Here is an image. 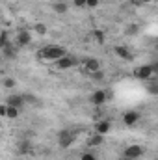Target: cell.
I'll use <instances>...</instances> for the list:
<instances>
[{"mask_svg": "<svg viewBox=\"0 0 158 160\" xmlns=\"http://www.w3.org/2000/svg\"><path fill=\"white\" fill-rule=\"evenodd\" d=\"M134 4H151V2H155V0H132Z\"/></svg>", "mask_w": 158, "mask_h": 160, "instance_id": "cell-29", "label": "cell"}, {"mask_svg": "<svg viewBox=\"0 0 158 160\" xmlns=\"http://www.w3.org/2000/svg\"><path fill=\"white\" fill-rule=\"evenodd\" d=\"M6 114H7V104L4 102V104H0V116L6 118Z\"/></svg>", "mask_w": 158, "mask_h": 160, "instance_id": "cell-28", "label": "cell"}, {"mask_svg": "<svg viewBox=\"0 0 158 160\" xmlns=\"http://www.w3.org/2000/svg\"><path fill=\"white\" fill-rule=\"evenodd\" d=\"M143 147L141 145H138V143H132V145H128V147H125V151H123V157H126V158H132V160H138L143 157Z\"/></svg>", "mask_w": 158, "mask_h": 160, "instance_id": "cell-6", "label": "cell"}, {"mask_svg": "<svg viewBox=\"0 0 158 160\" xmlns=\"http://www.w3.org/2000/svg\"><path fill=\"white\" fill-rule=\"evenodd\" d=\"M24 95V99H26V104L30 102V104H36L37 102V99H36V95H32V93H22Z\"/></svg>", "mask_w": 158, "mask_h": 160, "instance_id": "cell-25", "label": "cell"}, {"mask_svg": "<svg viewBox=\"0 0 158 160\" xmlns=\"http://www.w3.org/2000/svg\"><path fill=\"white\" fill-rule=\"evenodd\" d=\"M134 77L138 80H151L155 77V69H153V65L151 63H145V65H138L136 69H134Z\"/></svg>", "mask_w": 158, "mask_h": 160, "instance_id": "cell-4", "label": "cell"}, {"mask_svg": "<svg viewBox=\"0 0 158 160\" xmlns=\"http://www.w3.org/2000/svg\"><path fill=\"white\" fill-rule=\"evenodd\" d=\"M2 86H4L6 89H15L17 82H15V78H9V77H6V78L2 80Z\"/></svg>", "mask_w": 158, "mask_h": 160, "instance_id": "cell-22", "label": "cell"}, {"mask_svg": "<svg viewBox=\"0 0 158 160\" xmlns=\"http://www.w3.org/2000/svg\"><path fill=\"white\" fill-rule=\"evenodd\" d=\"M99 4H101V0H87V8H89V9L99 8Z\"/></svg>", "mask_w": 158, "mask_h": 160, "instance_id": "cell-27", "label": "cell"}, {"mask_svg": "<svg viewBox=\"0 0 158 160\" xmlns=\"http://www.w3.org/2000/svg\"><path fill=\"white\" fill-rule=\"evenodd\" d=\"M19 153H21V155H30V153H32V145H30L28 140H22V142L19 143Z\"/></svg>", "mask_w": 158, "mask_h": 160, "instance_id": "cell-17", "label": "cell"}, {"mask_svg": "<svg viewBox=\"0 0 158 160\" xmlns=\"http://www.w3.org/2000/svg\"><path fill=\"white\" fill-rule=\"evenodd\" d=\"M151 65H153V69H155V75H158V60H155Z\"/></svg>", "mask_w": 158, "mask_h": 160, "instance_id": "cell-30", "label": "cell"}, {"mask_svg": "<svg viewBox=\"0 0 158 160\" xmlns=\"http://www.w3.org/2000/svg\"><path fill=\"white\" fill-rule=\"evenodd\" d=\"M147 93L153 95V97H158V80L155 78L147 80Z\"/></svg>", "mask_w": 158, "mask_h": 160, "instance_id": "cell-15", "label": "cell"}, {"mask_svg": "<svg viewBox=\"0 0 158 160\" xmlns=\"http://www.w3.org/2000/svg\"><path fill=\"white\" fill-rule=\"evenodd\" d=\"M80 160H97V155H93L91 151H87V153H82L80 155Z\"/></svg>", "mask_w": 158, "mask_h": 160, "instance_id": "cell-24", "label": "cell"}, {"mask_svg": "<svg viewBox=\"0 0 158 160\" xmlns=\"http://www.w3.org/2000/svg\"><path fill=\"white\" fill-rule=\"evenodd\" d=\"M73 6L77 9H84V8H87V0H73Z\"/></svg>", "mask_w": 158, "mask_h": 160, "instance_id": "cell-23", "label": "cell"}, {"mask_svg": "<svg viewBox=\"0 0 158 160\" xmlns=\"http://www.w3.org/2000/svg\"><path fill=\"white\" fill-rule=\"evenodd\" d=\"M84 71H86L87 75L99 73V71H101V62H99L97 58H87V60H84Z\"/></svg>", "mask_w": 158, "mask_h": 160, "instance_id": "cell-10", "label": "cell"}, {"mask_svg": "<svg viewBox=\"0 0 158 160\" xmlns=\"http://www.w3.org/2000/svg\"><path fill=\"white\" fill-rule=\"evenodd\" d=\"M67 54H69L67 48L62 47V45H47V47L39 48L37 58H39L41 62H58L60 58H63Z\"/></svg>", "mask_w": 158, "mask_h": 160, "instance_id": "cell-1", "label": "cell"}, {"mask_svg": "<svg viewBox=\"0 0 158 160\" xmlns=\"http://www.w3.org/2000/svg\"><path fill=\"white\" fill-rule=\"evenodd\" d=\"M110 130H112V123H110L108 119H101V121H97V123H95V132H97V134L106 136Z\"/></svg>", "mask_w": 158, "mask_h": 160, "instance_id": "cell-12", "label": "cell"}, {"mask_svg": "<svg viewBox=\"0 0 158 160\" xmlns=\"http://www.w3.org/2000/svg\"><path fill=\"white\" fill-rule=\"evenodd\" d=\"M106 101H108V91H104V89H95L89 95V102L93 106H102Z\"/></svg>", "mask_w": 158, "mask_h": 160, "instance_id": "cell-7", "label": "cell"}, {"mask_svg": "<svg viewBox=\"0 0 158 160\" xmlns=\"http://www.w3.org/2000/svg\"><path fill=\"white\" fill-rule=\"evenodd\" d=\"M121 160H132V158H126V157H123V158H121Z\"/></svg>", "mask_w": 158, "mask_h": 160, "instance_id": "cell-31", "label": "cell"}, {"mask_svg": "<svg viewBox=\"0 0 158 160\" xmlns=\"http://www.w3.org/2000/svg\"><path fill=\"white\" fill-rule=\"evenodd\" d=\"M34 39V32L32 30H26V28H22V30H19L17 34H15V45L19 47V48H22V47H28L30 43Z\"/></svg>", "mask_w": 158, "mask_h": 160, "instance_id": "cell-3", "label": "cell"}, {"mask_svg": "<svg viewBox=\"0 0 158 160\" xmlns=\"http://www.w3.org/2000/svg\"><path fill=\"white\" fill-rule=\"evenodd\" d=\"M86 143H87V147H89V149H91V147H101V145L104 143V136L95 132L93 136H89V138H87V142H86Z\"/></svg>", "mask_w": 158, "mask_h": 160, "instance_id": "cell-13", "label": "cell"}, {"mask_svg": "<svg viewBox=\"0 0 158 160\" xmlns=\"http://www.w3.org/2000/svg\"><path fill=\"white\" fill-rule=\"evenodd\" d=\"M6 104H7V102H6ZM19 114H21V110H19V108H15V106H9V104H7V114H6V118H7V119H17V118H19Z\"/></svg>", "mask_w": 158, "mask_h": 160, "instance_id": "cell-19", "label": "cell"}, {"mask_svg": "<svg viewBox=\"0 0 158 160\" xmlns=\"http://www.w3.org/2000/svg\"><path fill=\"white\" fill-rule=\"evenodd\" d=\"M7 45H9V34H7V30H2V34H0V50L6 48Z\"/></svg>", "mask_w": 158, "mask_h": 160, "instance_id": "cell-20", "label": "cell"}, {"mask_svg": "<svg viewBox=\"0 0 158 160\" xmlns=\"http://www.w3.org/2000/svg\"><path fill=\"white\" fill-rule=\"evenodd\" d=\"M52 9H54V13L63 15V13H67V11H69V6H67L65 2H56V4L52 6Z\"/></svg>", "mask_w": 158, "mask_h": 160, "instance_id": "cell-16", "label": "cell"}, {"mask_svg": "<svg viewBox=\"0 0 158 160\" xmlns=\"http://www.w3.org/2000/svg\"><path fill=\"white\" fill-rule=\"evenodd\" d=\"M155 160H158V155H156V158H155Z\"/></svg>", "mask_w": 158, "mask_h": 160, "instance_id": "cell-33", "label": "cell"}, {"mask_svg": "<svg viewBox=\"0 0 158 160\" xmlns=\"http://www.w3.org/2000/svg\"><path fill=\"white\" fill-rule=\"evenodd\" d=\"M91 36H93V39L97 41L99 45H102V43H104V39H106V38H104V32H102V30H93V32H91Z\"/></svg>", "mask_w": 158, "mask_h": 160, "instance_id": "cell-21", "label": "cell"}, {"mask_svg": "<svg viewBox=\"0 0 158 160\" xmlns=\"http://www.w3.org/2000/svg\"><path fill=\"white\" fill-rule=\"evenodd\" d=\"M155 48H156V50H158V41H156V45H155Z\"/></svg>", "mask_w": 158, "mask_h": 160, "instance_id": "cell-32", "label": "cell"}, {"mask_svg": "<svg viewBox=\"0 0 158 160\" xmlns=\"http://www.w3.org/2000/svg\"><path fill=\"white\" fill-rule=\"evenodd\" d=\"M17 50H19V47H17L15 43H9L6 48H2V56H4V58H7V60H11V58H15V56H17Z\"/></svg>", "mask_w": 158, "mask_h": 160, "instance_id": "cell-14", "label": "cell"}, {"mask_svg": "<svg viewBox=\"0 0 158 160\" xmlns=\"http://www.w3.org/2000/svg\"><path fill=\"white\" fill-rule=\"evenodd\" d=\"M75 138H77V134H75L73 130L63 128V130L58 132V145H60L62 149H69V147L75 143Z\"/></svg>", "mask_w": 158, "mask_h": 160, "instance_id": "cell-2", "label": "cell"}, {"mask_svg": "<svg viewBox=\"0 0 158 160\" xmlns=\"http://www.w3.org/2000/svg\"><path fill=\"white\" fill-rule=\"evenodd\" d=\"M77 65V60L73 58V56H63V58H60L58 62H54V67L58 69V71H67V69H71V67H75Z\"/></svg>", "mask_w": 158, "mask_h": 160, "instance_id": "cell-8", "label": "cell"}, {"mask_svg": "<svg viewBox=\"0 0 158 160\" xmlns=\"http://www.w3.org/2000/svg\"><path fill=\"white\" fill-rule=\"evenodd\" d=\"M114 52H116V56L121 58V60H125V62H130L134 56H132V52H130V48L128 47H125V45H116L114 47Z\"/></svg>", "mask_w": 158, "mask_h": 160, "instance_id": "cell-11", "label": "cell"}, {"mask_svg": "<svg viewBox=\"0 0 158 160\" xmlns=\"http://www.w3.org/2000/svg\"><path fill=\"white\" fill-rule=\"evenodd\" d=\"M140 32V26L138 24H130L128 28H126V34H138Z\"/></svg>", "mask_w": 158, "mask_h": 160, "instance_id": "cell-26", "label": "cell"}, {"mask_svg": "<svg viewBox=\"0 0 158 160\" xmlns=\"http://www.w3.org/2000/svg\"><path fill=\"white\" fill-rule=\"evenodd\" d=\"M9 106H15V108H19V110H22L24 108V104H26V99H24V95L22 93H13V95H9L7 97V101H6Z\"/></svg>", "mask_w": 158, "mask_h": 160, "instance_id": "cell-9", "label": "cell"}, {"mask_svg": "<svg viewBox=\"0 0 158 160\" xmlns=\"http://www.w3.org/2000/svg\"><path fill=\"white\" fill-rule=\"evenodd\" d=\"M36 36H47V32H48V28H47V24H43V22H36L34 24V30H32Z\"/></svg>", "mask_w": 158, "mask_h": 160, "instance_id": "cell-18", "label": "cell"}, {"mask_svg": "<svg viewBox=\"0 0 158 160\" xmlns=\"http://www.w3.org/2000/svg\"><path fill=\"white\" fill-rule=\"evenodd\" d=\"M140 119H141V114H140L138 110H126V112L123 114V118H121L123 125H125V127H128V128L136 127V125L140 123Z\"/></svg>", "mask_w": 158, "mask_h": 160, "instance_id": "cell-5", "label": "cell"}]
</instances>
